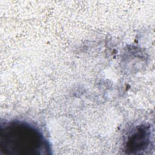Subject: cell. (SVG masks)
<instances>
[{"instance_id": "6da1fadb", "label": "cell", "mask_w": 155, "mask_h": 155, "mask_svg": "<svg viewBox=\"0 0 155 155\" xmlns=\"http://www.w3.org/2000/svg\"><path fill=\"white\" fill-rule=\"evenodd\" d=\"M50 151L48 141L34 125L16 120L1 125V154L44 155L49 154Z\"/></svg>"}, {"instance_id": "7a4b0ae2", "label": "cell", "mask_w": 155, "mask_h": 155, "mask_svg": "<svg viewBox=\"0 0 155 155\" xmlns=\"http://www.w3.org/2000/svg\"><path fill=\"white\" fill-rule=\"evenodd\" d=\"M151 131L149 126H137L128 136L125 145L128 154H139L147 150L150 144Z\"/></svg>"}]
</instances>
